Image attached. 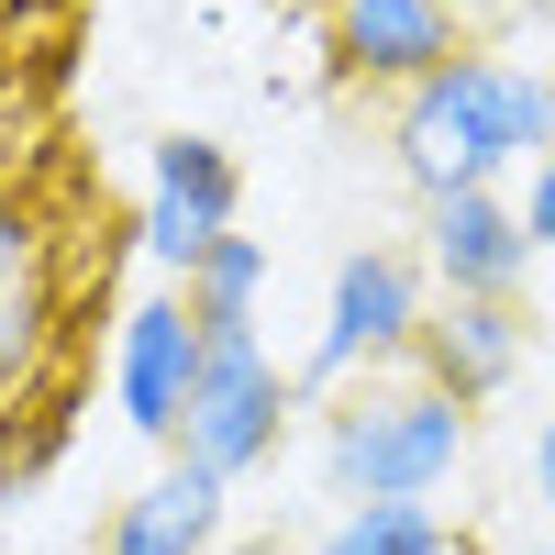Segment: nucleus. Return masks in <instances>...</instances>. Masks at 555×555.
Masks as SVG:
<instances>
[{
  "mask_svg": "<svg viewBox=\"0 0 555 555\" xmlns=\"http://www.w3.org/2000/svg\"><path fill=\"white\" fill-rule=\"evenodd\" d=\"M555 145V67H522V56H455L434 67L423 89H400L389 112V156L423 201H455V190H500L512 167H533Z\"/></svg>",
  "mask_w": 555,
  "mask_h": 555,
  "instance_id": "1",
  "label": "nucleus"
},
{
  "mask_svg": "<svg viewBox=\"0 0 555 555\" xmlns=\"http://www.w3.org/2000/svg\"><path fill=\"white\" fill-rule=\"evenodd\" d=\"M455 467H467V411L434 378H411V366H378V378H356L322 411V478H334V500H434Z\"/></svg>",
  "mask_w": 555,
  "mask_h": 555,
  "instance_id": "2",
  "label": "nucleus"
},
{
  "mask_svg": "<svg viewBox=\"0 0 555 555\" xmlns=\"http://www.w3.org/2000/svg\"><path fill=\"white\" fill-rule=\"evenodd\" d=\"M434 311V278L411 245H356L334 256V289H322V334L289 366V389H356L378 366H411V334Z\"/></svg>",
  "mask_w": 555,
  "mask_h": 555,
  "instance_id": "3",
  "label": "nucleus"
},
{
  "mask_svg": "<svg viewBox=\"0 0 555 555\" xmlns=\"http://www.w3.org/2000/svg\"><path fill=\"white\" fill-rule=\"evenodd\" d=\"M289 411H300V389H289V366L267 356V334L256 322H234V334H201V389H190V423H178V467H201V478H256L278 444H289Z\"/></svg>",
  "mask_w": 555,
  "mask_h": 555,
  "instance_id": "4",
  "label": "nucleus"
},
{
  "mask_svg": "<svg viewBox=\"0 0 555 555\" xmlns=\"http://www.w3.org/2000/svg\"><path fill=\"white\" fill-rule=\"evenodd\" d=\"M467 56V0H322V67L345 89H423Z\"/></svg>",
  "mask_w": 555,
  "mask_h": 555,
  "instance_id": "5",
  "label": "nucleus"
},
{
  "mask_svg": "<svg viewBox=\"0 0 555 555\" xmlns=\"http://www.w3.org/2000/svg\"><path fill=\"white\" fill-rule=\"evenodd\" d=\"M234 211H245V167L222 133H156V156H145V256L167 278H190L222 234H234Z\"/></svg>",
  "mask_w": 555,
  "mask_h": 555,
  "instance_id": "6",
  "label": "nucleus"
},
{
  "mask_svg": "<svg viewBox=\"0 0 555 555\" xmlns=\"http://www.w3.org/2000/svg\"><path fill=\"white\" fill-rule=\"evenodd\" d=\"M423 278L444 300H522V278H533V234H522V211L512 190H455V201H423Z\"/></svg>",
  "mask_w": 555,
  "mask_h": 555,
  "instance_id": "7",
  "label": "nucleus"
},
{
  "mask_svg": "<svg viewBox=\"0 0 555 555\" xmlns=\"http://www.w3.org/2000/svg\"><path fill=\"white\" fill-rule=\"evenodd\" d=\"M190 389H201V322H190V300H178V289L133 300L122 334H112V400H122V423L145 444H178Z\"/></svg>",
  "mask_w": 555,
  "mask_h": 555,
  "instance_id": "8",
  "label": "nucleus"
},
{
  "mask_svg": "<svg viewBox=\"0 0 555 555\" xmlns=\"http://www.w3.org/2000/svg\"><path fill=\"white\" fill-rule=\"evenodd\" d=\"M522 300H434L423 311V334H411V378H434L455 411H478L512 389V366H522Z\"/></svg>",
  "mask_w": 555,
  "mask_h": 555,
  "instance_id": "9",
  "label": "nucleus"
},
{
  "mask_svg": "<svg viewBox=\"0 0 555 555\" xmlns=\"http://www.w3.org/2000/svg\"><path fill=\"white\" fill-rule=\"evenodd\" d=\"M222 500H234L222 478H201V467H178V455H167V467L112 512L101 555H211V544H222Z\"/></svg>",
  "mask_w": 555,
  "mask_h": 555,
  "instance_id": "10",
  "label": "nucleus"
},
{
  "mask_svg": "<svg viewBox=\"0 0 555 555\" xmlns=\"http://www.w3.org/2000/svg\"><path fill=\"white\" fill-rule=\"evenodd\" d=\"M44 322H56V289H44V234H34L23 201H0V411H12L23 378H34Z\"/></svg>",
  "mask_w": 555,
  "mask_h": 555,
  "instance_id": "11",
  "label": "nucleus"
},
{
  "mask_svg": "<svg viewBox=\"0 0 555 555\" xmlns=\"http://www.w3.org/2000/svg\"><path fill=\"white\" fill-rule=\"evenodd\" d=\"M311 555H467V544H455V522L434 500H345Z\"/></svg>",
  "mask_w": 555,
  "mask_h": 555,
  "instance_id": "12",
  "label": "nucleus"
},
{
  "mask_svg": "<svg viewBox=\"0 0 555 555\" xmlns=\"http://www.w3.org/2000/svg\"><path fill=\"white\" fill-rule=\"evenodd\" d=\"M178 300H190L201 334H234V322H256V300H267V245H256V234H222L190 278H178Z\"/></svg>",
  "mask_w": 555,
  "mask_h": 555,
  "instance_id": "13",
  "label": "nucleus"
},
{
  "mask_svg": "<svg viewBox=\"0 0 555 555\" xmlns=\"http://www.w3.org/2000/svg\"><path fill=\"white\" fill-rule=\"evenodd\" d=\"M512 211H522V234H533V256H555V145H544V156L522 167V201H512Z\"/></svg>",
  "mask_w": 555,
  "mask_h": 555,
  "instance_id": "14",
  "label": "nucleus"
},
{
  "mask_svg": "<svg viewBox=\"0 0 555 555\" xmlns=\"http://www.w3.org/2000/svg\"><path fill=\"white\" fill-rule=\"evenodd\" d=\"M533 489H544V512H555V411H544V434H533Z\"/></svg>",
  "mask_w": 555,
  "mask_h": 555,
  "instance_id": "15",
  "label": "nucleus"
},
{
  "mask_svg": "<svg viewBox=\"0 0 555 555\" xmlns=\"http://www.w3.org/2000/svg\"><path fill=\"white\" fill-rule=\"evenodd\" d=\"M478 555H555V533H500V544H478Z\"/></svg>",
  "mask_w": 555,
  "mask_h": 555,
  "instance_id": "16",
  "label": "nucleus"
},
{
  "mask_svg": "<svg viewBox=\"0 0 555 555\" xmlns=\"http://www.w3.org/2000/svg\"><path fill=\"white\" fill-rule=\"evenodd\" d=\"M12 489H23V478H12V434H0V500H12Z\"/></svg>",
  "mask_w": 555,
  "mask_h": 555,
  "instance_id": "17",
  "label": "nucleus"
},
{
  "mask_svg": "<svg viewBox=\"0 0 555 555\" xmlns=\"http://www.w3.org/2000/svg\"><path fill=\"white\" fill-rule=\"evenodd\" d=\"M256 12H278V0H256Z\"/></svg>",
  "mask_w": 555,
  "mask_h": 555,
  "instance_id": "18",
  "label": "nucleus"
}]
</instances>
